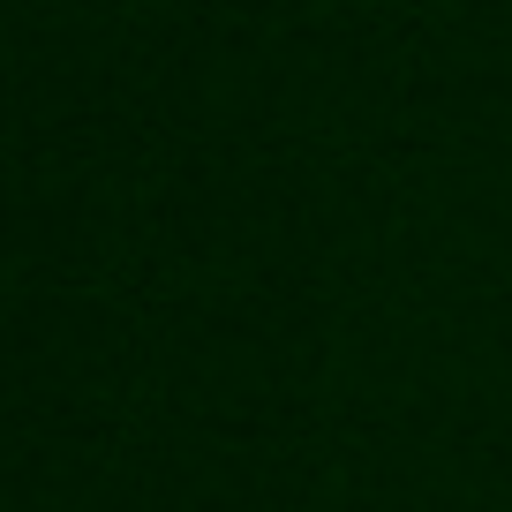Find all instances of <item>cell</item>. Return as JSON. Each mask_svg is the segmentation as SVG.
Returning a JSON list of instances; mask_svg holds the SVG:
<instances>
[]
</instances>
